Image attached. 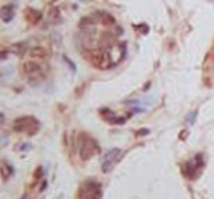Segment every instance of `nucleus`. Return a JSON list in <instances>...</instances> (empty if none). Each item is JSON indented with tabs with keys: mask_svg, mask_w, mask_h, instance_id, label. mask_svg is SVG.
<instances>
[{
	"mask_svg": "<svg viewBox=\"0 0 214 199\" xmlns=\"http://www.w3.org/2000/svg\"><path fill=\"white\" fill-rule=\"evenodd\" d=\"M38 120L31 117V116H25V117H19L13 123V130L16 132H25L28 135H34L38 130Z\"/></svg>",
	"mask_w": 214,
	"mask_h": 199,
	"instance_id": "nucleus-1",
	"label": "nucleus"
},
{
	"mask_svg": "<svg viewBox=\"0 0 214 199\" xmlns=\"http://www.w3.org/2000/svg\"><path fill=\"white\" fill-rule=\"evenodd\" d=\"M81 151H79V154H81V158L82 160H88L90 157H92L94 154H97L98 152V145L97 142L94 141V139H91L88 136H82L81 138Z\"/></svg>",
	"mask_w": 214,
	"mask_h": 199,
	"instance_id": "nucleus-2",
	"label": "nucleus"
},
{
	"mask_svg": "<svg viewBox=\"0 0 214 199\" xmlns=\"http://www.w3.org/2000/svg\"><path fill=\"white\" fill-rule=\"evenodd\" d=\"M119 155H120V149H119V148H113L109 152H106L104 158H103V164H101V170L104 173L112 171V168L114 167V164H116Z\"/></svg>",
	"mask_w": 214,
	"mask_h": 199,
	"instance_id": "nucleus-3",
	"label": "nucleus"
},
{
	"mask_svg": "<svg viewBox=\"0 0 214 199\" xmlns=\"http://www.w3.org/2000/svg\"><path fill=\"white\" fill-rule=\"evenodd\" d=\"M22 72L29 78V79H41L44 72H43V67L40 66L38 63L34 62H26L22 65Z\"/></svg>",
	"mask_w": 214,
	"mask_h": 199,
	"instance_id": "nucleus-4",
	"label": "nucleus"
},
{
	"mask_svg": "<svg viewBox=\"0 0 214 199\" xmlns=\"http://www.w3.org/2000/svg\"><path fill=\"white\" fill-rule=\"evenodd\" d=\"M2 21L5 23L11 22L12 19H13V15H15V11H13V6L11 5H6V6H3L2 8Z\"/></svg>",
	"mask_w": 214,
	"mask_h": 199,
	"instance_id": "nucleus-5",
	"label": "nucleus"
},
{
	"mask_svg": "<svg viewBox=\"0 0 214 199\" xmlns=\"http://www.w3.org/2000/svg\"><path fill=\"white\" fill-rule=\"evenodd\" d=\"M13 176V167L8 164L6 161H2V179L3 182H8L9 177Z\"/></svg>",
	"mask_w": 214,
	"mask_h": 199,
	"instance_id": "nucleus-6",
	"label": "nucleus"
},
{
	"mask_svg": "<svg viewBox=\"0 0 214 199\" xmlns=\"http://www.w3.org/2000/svg\"><path fill=\"white\" fill-rule=\"evenodd\" d=\"M25 16H26V19H28L31 23L38 22V21L41 19V13H40V12H37V11H34V9H28V11L25 12Z\"/></svg>",
	"mask_w": 214,
	"mask_h": 199,
	"instance_id": "nucleus-7",
	"label": "nucleus"
},
{
	"mask_svg": "<svg viewBox=\"0 0 214 199\" xmlns=\"http://www.w3.org/2000/svg\"><path fill=\"white\" fill-rule=\"evenodd\" d=\"M25 50H26V43H16L12 47V51L16 53V54H23Z\"/></svg>",
	"mask_w": 214,
	"mask_h": 199,
	"instance_id": "nucleus-8",
	"label": "nucleus"
},
{
	"mask_svg": "<svg viewBox=\"0 0 214 199\" xmlns=\"http://www.w3.org/2000/svg\"><path fill=\"white\" fill-rule=\"evenodd\" d=\"M31 56H33V57H40V59H43V57L47 56V53H45L44 48H41V47H35V48L31 50Z\"/></svg>",
	"mask_w": 214,
	"mask_h": 199,
	"instance_id": "nucleus-9",
	"label": "nucleus"
},
{
	"mask_svg": "<svg viewBox=\"0 0 214 199\" xmlns=\"http://www.w3.org/2000/svg\"><path fill=\"white\" fill-rule=\"evenodd\" d=\"M195 119H197V110L191 111V113L188 114V117H186V123H188V124H194V123H195Z\"/></svg>",
	"mask_w": 214,
	"mask_h": 199,
	"instance_id": "nucleus-10",
	"label": "nucleus"
}]
</instances>
